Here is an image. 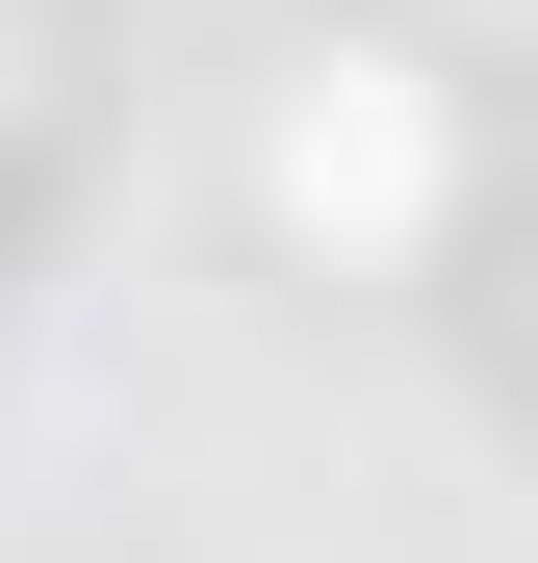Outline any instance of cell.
I'll return each instance as SVG.
<instances>
[{"label": "cell", "instance_id": "6da1fadb", "mask_svg": "<svg viewBox=\"0 0 538 563\" xmlns=\"http://www.w3.org/2000/svg\"><path fill=\"white\" fill-rule=\"evenodd\" d=\"M410 179H436L410 103H308V129H283V206H308V231H410Z\"/></svg>", "mask_w": 538, "mask_h": 563}]
</instances>
